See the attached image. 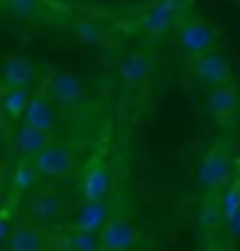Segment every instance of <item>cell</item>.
<instances>
[{
	"label": "cell",
	"instance_id": "obj_17",
	"mask_svg": "<svg viewBox=\"0 0 240 251\" xmlns=\"http://www.w3.org/2000/svg\"><path fill=\"white\" fill-rule=\"evenodd\" d=\"M36 179H39V173H36L34 162H20L17 171H14V187L20 193H26V190H31L36 184Z\"/></svg>",
	"mask_w": 240,
	"mask_h": 251
},
{
	"label": "cell",
	"instance_id": "obj_21",
	"mask_svg": "<svg viewBox=\"0 0 240 251\" xmlns=\"http://www.w3.org/2000/svg\"><path fill=\"white\" fill-rule=\"evenodd\" d=\"M9 234H11V226H9V221H6V218L0 215V249H3L6 243H9Z\"/></svg>",
	"mask_w": 240,
	"mask_h": 251
},
{
	"label": "cell",
	"instance_id": "obj_15",
	"mask_svg": "<svg viewBox=\"0 0 240 251\" xmlns=\"http://www.w3.org/2000/svg\"><path fill=\"white\" fill-rule=\"evenodd\" d=\"M9 251H45V237L34 226H17L9 234Z\"/></svg>",
	"mask_w": 240,
	"mask_h": 251
},
{
	"label": "cell",
	"instance_id": "obj_5",
	"mask_svg": "<svg viewBox=\"0 0 240 251\" xmlns=\"http://www.w3.org/2000/svg\"><path fill=\"white\" fill-rule=\"evenodd\" d=\"M207 112L218 120H229V117L238 115L240 109V95H238V87L226 81V84H218V87H210L207 92V100H204Z\"/></svg>",
	"mask_w": 240,
	"mask_h": 251
},
{
	"label": "cell",
	"instance_id": "obj_22",
	"mask_svg": "<svg viewBox=\"0 0 240 251\" xmlns=\"http://www.w3.org/2000/svg\"><path fill=\"white\" fill-rule=\"evenodd\" d=\"M170 3H176V6H182V3H185V0H170Z\"/></svg>",
	"mask_w": 240,
	"mask_h": 251
},
{
	"label": "cell",
	"instance_id": "obj_3",
	"mask_svg": "<svg viewBox=\"0 0 240 251\" xmlns=\"http://www.w3.org/2000/svg\"><path fill=\"white\" fill-rule=\"evenodd\" d=\"M101 249L107 251H129L140 243V229L129 218H109L107 226L98 232Z\"/></svg>",
	"mask_w": 240,
	"mask_h": 251
},
{
	"label": "cell",
	"instance_id": "obj_11",
	"mask_svg": "<svg viewBox=\"0 0 240 251\" xmlns=\"http://www.w3.org/2000/svg\"><path fill=\"white\" fill-rule=\"evenodd\" d=\"M117 73H120V78H123L126 84H132V87L134 84H142V81L154 73V59L148 53H132L117 64Z\"/></svg>",
	"mask_w": 240,
	"mask_h": 251
},
{
	"label": "cell",
	"instance_id": "obj_19",
	"mask_svg": "<svg viewBox=\"0 0 240 251\" xmlns=\"http://www.w3.org/2000/svg\"><path fill=\"white\" fill-rule=\"evenodd\" d=\"M76 34H79L81 42H89V45H95L104 39V28L95 23V20H81L79 25H76Z\"/></svg>",
	"mask_w": 240,
	"mask_h": 251
},
{
	"label": "cell",
	"instance_id": "obj_1",
	"mask_svg": "<svg viewBox=\"0 0 240 251\" xmlns=\"http://www.w3.org/2000/svg\"><path fill=\"white\" fill-rule=\"evenodd\" d=\"M193 78L204 87H218V84H226L232 78V67L229 59L221 53V50H207L201 56H193Z\"/></svg>",
	"mask_w": 240,
	"mask_h": 251
},
{
	"label": "cell",
	"instance_id": "obj_13",
	"mask_svg": "<svg viewBox=\"0 0 240 251\" xmlns=\"http://www.w3.org/2000/svg\"><path fill=\"white\" fill-rule=\"evenodd\" d=\"M109 221L107 204L104 201H84V206L79 209V218H76V229L81 232H101Z\"/></svg>",
	"mask_w": 240,
	"mask_h": 251
},
{
	"label": "cell",
	"instance_id": "obj_20",
	"mask_svg": "<svg viewBox=\"0 0 240 251\" xmlns=\"http://www.w3.org/2000/svg\"><path fill=\"white\" fill-rule=\"evenodd\" d=\"M6 9H9L11 17L17 20H28L36 14V0H9L6 3Z\"/></svg>",
	"mask_w": 240,
	"mask_h": 251
},
{
	"label": "cell",
	"instance_id": "obj_18",
	"mask_svg": "<svg viewBox=\"0 0 240 251\" xmlns=\"http://www.w3.org/2000/svg\"><path fill=\"white\" fill-rule=\"evenodd\" d=\"M70 251H98L101 249V240H98V232H81L76 229L70 240H67Z\"/></svg>",
	"mask_w": 240,
	"mask_h": 251
},
{
	"label": "cell",
	"instance_id": "obj_6",
	"mask_svg": "<svg viewBox=\"0 0 240 251\" xmlns=\"http://www.w3.org/2000/svg\"><path fill=\"white\" fill-rule=\"evenodd\" d=\"M45 95L59 103V106H76L84 100V87H81V81L70 73H53L51 81H48V90Z\"/></svg>",
	"mask_w": 240,
	"mask_h": 251
},
{
	"label": "cell",
	"instance_id": "obj_9",
	"mask_svg": "<svg viewBox=\"0 0 240 251\" xmlns=\"http://www.w3.org/2000/svg\"><path fill=\"white\" fill-rule=\"evenodd\" d=\"M28 126H34V128H42V131H51L56 126V109H53V100L48 98V95H31L28 100V109L26 115H23Z\"/></svg>",
	"mask_w": 240,
	"mask_h": 251
},
{
	"label": "cell",
	"instance_id": "obj_14",
	"mask_svg": "<svg viewBox=\"0 0 240 251\" xmlns=\"http://www.w3.org/2000/svg\"><path fill=\"white\" fill-rule=\"evenodd\" d=\"M34 78V64L26 56H9L3 62V81L6 87H28Z\"/></svg>",
	"mask_w": 240,
	"mask_h": 251
},
{
	"label": "cell",
	"instance_id": "obj_12",
	"mask_svg": "<svg viewBox=\"0 0 240 251\" xmlns=\"http://www.w3.org/2000/svg\"><path fill=\"white\" fill-rule=\"evenodd\" d=\"M48 134H51V131H42V128H34V126L23 123L17 128V134H14V148H17V153H23V156H36L45 145L51 143Z\"/></svg>",
	"mask_w": 240,
	"mask_h": 251
},
{
	"label": "cell",
	"instance_id": "obj_10",
	"mask_svg": "<svg viewBox=\"0 0 240 251\" xmlns=\"http://www.w3.org/2000/svg\"><path fill=\"white\" fill-rule=\"evenodd\" d=\"M62 198L56 196L53 190H36L34 196L28 198V209H31V215L36 221H42V224H51L56 218L62 215Z\"/></svg>",
	"mask_w": 240,
	"mask_h": 251
},
{
	"label": "cell",
	"instance_id": "obj_4",
	"mask_svg": "<svg viewBox=\"0 0 240 251\" xmlns=\"http://www.w3.org/2000/svg\"><path fill=\"white\" fill-rule=\"evenodd\" d=\"M179 45L187 56H201L215 48V31L204 20H187L179 28Z\"/></svg>",
	"mask_w": 240,
	"mask_h": 251
},
{
	"label": "cell",
	"instance_id": "obj_7",
	"mask_svg": "<svg viewBox=\"0 0 240 251\" xmlns=\"http://www.w3.org/2000/svg\"><path fill=\"white\" fill-rule=\"evenodd\" d=\"M112 168L104 165V162H92L87 171H84V179H81V196L84 201H104L112 190Z\"/></svg>",
	"mask_w": 240,
	"mask_h": 251
},
{
	"label": "cell",
	"instance_id": "obj_8",
	"mask_svg": "<svg viewBox=\"0 0 240 251\" xmlns=\"http://www.w3.org/2000/svg\"><path fill=\"white\" fill-rule=\"evenodd\" d=\"M176 14H179L176 3L160 0V3H154L151 9L145 11V17H142V31H145L148 36L168 34L170 28H173V23H176Z\"/></svg>",
	"mask_w": 240,
	"mask_h": 251
},
{
	"label": "cell",
	"instance_id": "obj_2",
	"mask_svg": "<svg viewBox=\"0 0 240 251\" xmlns=\"http://www.w3.org/2000/svg\"><path fill=\"white\" fill-rule=\"evenodd\" d=\"M73 151L62 143H48L42 151L34 156V168L45 179H59L73 171Z\"/></svg>",
	"mask_w": 240,
	"mask_h": 251
},
{
	"label": "cell",
	"instance_id": "obj_16",
	"mask_svg": "<svg viewBox=\"0 0 240 251\" xmlns=\"http://www.w3.org/2000/svg\"><path fill=\"white\" fill-rule=\"evenodd\" d=\"M28 100H31L28 87H9L3 95V112L9 117H23L28 109Z\"/></svg>",
	"mask_w": 240,
	"mask_h": 251
}]
</instances>
